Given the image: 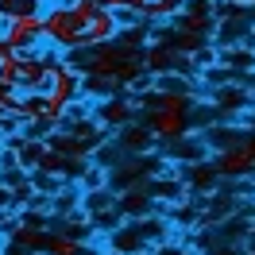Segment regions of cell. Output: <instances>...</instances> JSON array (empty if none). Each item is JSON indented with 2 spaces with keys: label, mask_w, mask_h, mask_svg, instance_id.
Instances as JSON below:
<instances>
[{
  "label": "cell",
  "mask_w": 255,
  "mask_h": 255,
  "mask_svg": "<svg viewBox=\"0 0 255 255\" xmlns=\"http://www.w3.org/2000/svg\"><path fill=\"white\" fill-rule=\"evenodd\" d=\"M248 143H252V151H255V135H252V139H248Z\"/></svg>",
  "instance_id": "obj_24"
},
{
  "label": "cell",
  "mask_w": 255,
  "mask_h": 255,
  "mask_svg": "<svg viewBox=\"0 0 255 255\" xmlns=\"http://www.w3.org/2000/svg\"><path fill=\"white\" fill-rule=\"evenodd\" d=\"M39 4H43V12H47V8H62V4H70V0H39Z\"/></svg>",
  "instance_id": "obj_19"
},
{
  "label": "cell",
  "mask_w": 255,
  "mask_h": 255,
  "mask_svg": "<svg viewBox=\"0 0 255 255\" xmlns=\"http://www.w3.org/2000/svg\"><path fill=\"white\" fill-rule=\"evenodd\" d=\"M143 66H147V74H155V78L174 74V47H162V43H155V39H147V47H143Z\"/></svg>",
  "instance_id": "obj_8"
},
{
  "label": "cell",
  "mask_w": 255,
  "mask_h": 255,
  "mask_svg": "<svg viewBox=\"0 0 255 255\" xmlns=\"http://www.w3.org/2000/svg\"><path fill=\"white\" fill-rule=\"evenodd\" d=\"M4 23H8V12H4V8H0V31H4Z\"/></svg>",
  "instance_id": "obj_21"
},
{
  "label": "cell",
  "mask_w": 255,
  "mask_h": 255,
  "mask_svg": "<svg viewBox=\"0 0 255 255\" xmlns=\"http://www.w3.org/2000/svg\"><path fill=\"white\" fill-rule=\"evenodd\" d=\"M213 255H240V252H232V248H224V252H213Z\"/></svg>",
  "instance_id": "obj_22"
},
{
  "label": "cell",
  "mask_w": 255,
  "mask_h": 255,
  "mask_svg": "<svg viewBox=\"0 0 255 255\" xmlns=\"http://www.w3.org/2000/svg\"><path fill=\"white\" fill-rule=\"evenodd\" d=\"M54 101H62L66 109L74 105V101H81L85 97V74H81V66L66 62V58H58V66H54V85H50V93Z\"/></svg>",
  "instance_id": "obj_4"
},
{
  "label": "cell",
  "mask_w": 255,
  "mask_h": 255,
  "mask_svg": "<svg viewBox=\"0 0 255 255\" xmlns=\"http://www.w3.org/2000/svg\"><path fill=\"white\" fill-rule=\"evenodd\" d=\"M147 255H151V252H147Z\"/></svg>",
  "instance_id": "obj_27"
},
{
  "label": "cell",
  "mask_w": 255,
  "mask_h": 255,
  "mask_svg": "<svg viewBox=\"0 0 255 255\" xmlns=\"http://www.w3.org/2000/svg\"><path fill=\"white\" fill-rule=\"evenodd\" d=\"M116 143H120V151H124V155L139 159V155H147V151L159 143V139H155V131H151L147 124H128V128H120V131H116Z\"/></svg>",
  "instance_id": "obj_7"
},
{
  "label": "cell",
  "mask_w": 255,
  "mask_h": 255,
  "mask_svg": "<svg viewBox=\"0 0 255 255\" xmlns=\"http://www.w3.org/2000/svg\"><path fill=\"white\" fill-rule=\"evenodd\" d=\"M43 27H47V47L50 50H62V54L85 50V23L78 19V12L70 4L47 8L43 12Z\"/></svg>",
  "instance_id": "obj_1"
},
{
  "label": "cell",
  "mask_w": 255,
  "mask_h": 255,
  "mask_svg": "<svg viewBox=\"0 0 255 255\" xmlns=\"http://www.w3.org/2000/svg\"><path fill=\"white\" fill-rule=\"evenodd\" d=\"M213 23H217L213 0H190V8L174 19V31L178 35H201V39H205V35L213 31Z\"/></svg>",
  "instance_id": "obj_5"
},
{
  "label": "cell",
  "mask_w": 255,
  "mask_h": 255,
  "mask_svg": "<svg viewBox=\"0 0 255 255\" xmlns=\"http://www.w3.org/2000/svg\"><path fill=\"white\" fill-rule=\"evenodd\" d=\"M170 159L174 162H193V166H197V162H209V151L201 147V139H190V135H186V139H178V143L170 147Z\"/></svg>",
  "instance_id": "obj_11"
},
{
  "label": "cell",
  "mask_w": 255,
  "mask_h": 255,
  "mask_svg": "<svg viewBox=\"0 0 255 255\" xmlns=\"http://www.w3.org/2000/svg\"><path fill=\"white\" fill-rule=\"evenodd\" d=\"M217 186H221L217 166H213V162H197V166H193V174H190V190H197V193H213Z\"/></svg>",
  "instance_id": "obj_12"
},
{
  "label": "cell",
  "mask_w": 255,
  "mask_h": 255,
  "mask_svg": "<svg viewBox=\"0 0 255 255\" xmlns=\"http://www.w3.org/2000/svg\"><path fill=\"white\" fill-rule=\"evenodd\" d=\"M12 4H16V0H0V8H4V12H12Z\"/></svg>",
  "instance_id": "obj_20"
},
{
  "label": "cell",
  "mask_w": 255,
  "mask_h": 255,
  "mask_svg": "<svg viewBox=\"0 0 255 255\" xmlns=\"http://www.w3.org/2000/svg\"><path fill=\"white\" fill-rule=\"evenodd\" d=\"M109 252L116 255H147L151 252V244H147V236L139 232V224H116L109 232Z\"/></svg>",
  "instance_id": "obj_6"
},
{
  "label": "cell",
  "mask_w": 255,
  "mask_h": 255,
  "mask_svg": "<svg viewBox=\"0 0 255 255\" xmlns=\"http://www.w3.org/2000/svg\"><path fill=\"white\" fill-rule=\"evenodd\" d=\"M101 255H116V252H109V248H105V252H101Z\"/></svg>",
  "instance_id": "obj_23"
},
{
  "label": "cell",
  "mask_w": 255,
  "mask_h": 255,
  "mask_svg": "<svg viewBox=\"0 0 255 255\" xmlns=\"http://www.w3.org/2000/svg\"><path fill=\"white\" fill-rule=\"evenodd\" d=\"M70 8L78 12V19L89 27V19H97L101 12H105V0H70Z\"/></svg>",
  "instance_id": "obj_13"
},
{
  "label": "cell",
  "mask_w": 255,
  "mask_h": 255,
  "mask_svg": "<svg viewBox=\"0 0 255 255\" xmlns=\"http://www.w3.org/2000/svg\"><path fill=\"white\" fill-rule=\"evenodd\" d=\"M0 213H16V186L0 182Z\"/></svg>",
  "instance_id": "obj_16"
},
{
  "label": "cell",
  "mask_w": 255,
  "mask_h": 255,
  "mask_svg": "<svg viewBox=\"0 0 255 255\" xmlns=\"http://www.w3.org/2000/svg\"><path fill=\"white\" fill-rule=\"evenodd\" d=\"M151 0H105V8L109 12H143Z\"/></svg>",
  "instance_id": "obj_15"
},
{
  "label": "cell",
  "mask_w": 255,
  "mask_h": 255,
  "mask_svg": "<svg viewBox=\"0 0 255 255\" xmlns=\"http://www.w3.org/2000/svg\"><path fill=\"white\" fill-rule=\"evenodd\" d=\"M4 39H8V43H12L16 50L43 47V43H47L43 12H39V16H8V23H4Z\"/></svg>",
  "instance_id": "obj_3"
},
{
  "label": "cell",
  "mask_w": 255,
  "mask_h": 255,
  "mask_svg": "<svg viewBox=\"0 0 255 255\" xmlns=\"http://www.w3.org/2000/svg\"><path fill=\"white\" fill-rule=\"evenodd\" d=\"M0 255H8V248H0Z\"/></svg>",
  "instance_id": "obj_25"
},
{
  "label": "cell",
  "mask_w": 255,
  "mask_h": 255,
  "mask_svg": "<svg viewBox=\"0 0 255 255\" xmlns=\"http://www.w3.org/2000/svg\"><path fill=\"white\" fill-rule=\"evenodd\" d=\"M217 58H221V54H217V50H213V47H201V50H197V54H193V58H190V62L197 66V70H209V66L217 62Z\"/></svg>",
  "instance_id": "obj_17"
},
{
  "label": "cell",
  "mask_w": 255,
  "mask_h": 255,
  "mask_svg": "<svg viewBox=\"0 0 255 255\" xmlns=\"http://www.w3.org/2000/svg\"><path fill=\"white\" fill-rule=\"evenodd\" d=\"M12 54H16V47H12V43H8V39H4V31H0V62H8V58H12Z\"/></svg>",
  "instance_id": "obj_18"
},
{
  "label": "cell",
  "mask_w": 255,
  "mask_h": 255,
  "mask_svg": "<svg viewBox=\"0 0 255 255\" xmlns=\"http://www.w3.org/2000/svg\"><path fill=\"white\" fill-rule=\"evenodd\" d=\"M190 8V0H151L143 8V23H174Z\"/></svg>",
  "instance_id": "obj_9"
},
{
  "label": "cell",
  "mask_w": 255,
  "mask_h": 255,
  "mask_svg": "<svg viewBox=\"0 0 255 255\" xmlns=\"http://www.w3.org/2000/svg\"><path fill=\"white\" fill-rule=\"evenodd\" d=\"M0 85L19 89V54H12L8 62H0Z\"/></svg>",
  "instance_id": "obj_14"
},
{
  "label": "cell",
  "mask_w": 255,
  "mask_h": 255,
  "mask_svg": "<svg viewBox=\"0 0 255 255\" xmlns=\"http://www.w3.org/2000/svg\"><path fill=\"white\" fill-rule=\"evenodd\" d=\"M0 151H4V143H0Z\"/></svg>",
  "instance_id": "obj_26"
},
{
  "label": "cell",
  "mask_w": 255,
  "mask_h": 255,
  "mask_svg": "<svg viewBox=\"0 0 255 255\" xmlns=\"http://www.w3.org/2000/svg\"><path fill=\"white\" fill-rule=\"evenodd\" d=\"M213 166L221 178H248L255 170V151L248 139H236V143H224L217 155H213Z\"/></svg>",
  "instance_id": "obj_2"
},
{
  "label": "cell",
  "mask_w": 255,
  "mask_h": 255,
  "mask_svg": "<svg viewBox=\"0 0 255 255\" xmlns=\"http://www.w3.org/2000/svg\"><path fill=\"white\" fill-rule=\"evenodd\" d=\"M47 255H89V252H85V240L74 236V232H50Z\"/></svg>",
  "instance_id": "obj_10"
}]
</instances>
